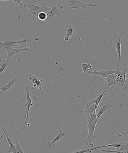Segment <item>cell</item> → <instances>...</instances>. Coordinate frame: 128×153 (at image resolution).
<instances>
[{"instance_id": "obj_1", "label": "cell", "mask_w": 128, "mask_h": 153, "mask_svg": "<svg viewBox=\"0 0 128 153\" xmlns=\"http://www.w3.org/2000/svg\"><path fill=\"white\" fill-rule=\"evenodd\" d=\"M87 119L88 122V134L87 139L85 140L83 144L85 145L84 149H86L87 146L92 147L94 146L93 144L95 140L94 132L97 124L99 119L97 117L96 111L92 115Z\"/></svg>"}, {"instance_id": "obj_2", "label": "cell", "mask_w": 128, "mask_h": 153, "mask_svg": "<svg viewBox=\"0 0 128 153\" xmlns=\"http://www.w3.org/2000/svg\"><path fill=\"white\" fill-rule=\"evenodd\" d=\"M22 5L28 8L29 11L33 16V22L35 23L36 16H38V14L42 12H45L46 11H50L52 7L50 6L45 5L43 3H42V5L38 6L34 5H28V4H24L22 3Z\"/></svg>"}, {"instance_id": "obj_3", "label": "cell", "mask_w": 128, "mask_h": 153, "mask_svg": "<svg viewBox=\"0 0 128 153\" xmlns=\"http://www.w3.org/2000/svg\"><path fill=\"white\" fill-rule=\"evenodd\" d=\"M68 2L69 3L70 5H71V7H70L69 9H74L77 8H88L89 9L92 10L93 11L95 12L99 15L101 16L106 20L108 21L106 18L103 17L98 13L97 11H95V10L92 9L90 8V7H96L97 5L96 4H86L84 2H81L79 0H67Z\"/></svg>"}, {"instance_id": "obj_4", "label": "cell", "mask_w": 128, "mask_h": 153, "mask_svg": "<svg viewBox=\"0 0 128 153\" xmlns=\"http://www.w3.org/2000/svg\"><path fill=\"white\" fill-rule=\"evenodd\" d=\"M25 92H26L27 97V114L26 115V120H25V121L24 125L23 126V128L22 129H20L21 131H23L25 130L26 128V126L27 124L28 120H29V111L30 109L31 106L33 105L32 102V100H31L30 97V86L29 85H25Z\"/></svg>"}, {"instance_id": "obj_5", "label": "cell", "mask_w": 128, "mask_h": 153, "mask_svg": "<svg viewBox=\"0 0 128 153\" xmlns=\"http://www.w3.org/2000/svg\"><path fill=\"white\" fill-rule=\"evenodd\" d=\"M121 35L119 36L116 32L114 33V38L110 39V43L115 45L118 56V63H120L122 61L121 53Z\"/></svg>"}, {"instance_id": "obj_6", "label": "cell", "mask_w": 128, "mask_h": 153, "mask_svg": "<svg viewBox=\"0 0 128 153\" xmlns=\"http://www.w3.org/2000/svg\"><path fill=\"white\" fill-rule=\"evenodd\" d=\"M31 39V41H38L39 39H36L29 38H26L25 39L19 40L18 41L14 42H0V48H1L5 49L6 48H10L15 47L14 46L15 44H20V45H22L24 43H27L28 39Z\"/></svg>"}, {"instance_id": "obj_7", "label": "cell", "mask_w": 128, "mask_h": 153, "mask_svg": "<svg viewBox=\"0 0 128 153\" xmlns=\"http://www.w3.org/2000/svg\"><path fill=\"white\" fill-rule=\"evenodd\" d=\"M128 71V68L124 71L121 72L117 74L116 82L117 85H120L122 88L125 91H126V75Z\"/></svg>"}, {"instance_id": "obj_8", "label": "cell", "mask_w": 128, "mask_h": 153, "mask_svg": "<svg viewBox=\"0 0 128 153\" xmlns=\"http://www.w3.org/2000/svg\"><path fill=\"white\" fill-rule=\"evenodd\" d=\"M16 75L11 81L9 82L8 83L5 85L1 89V91H0V94L2 92L7 91L10 90V88H12L14 86L16 85V84L18 81L19 78H20V73L19 71H17L15 72Z\"/></svg>"}, {"instance_id": "obj_9", "label": "cell", "mask_w": 128, "mask_h": 153, "mask_svg": "<svg viewBox=\"0 0 128 153\" xmlns=\"http://www.w3.org/2000/svg\"><path fill=\"white\" fill-rule=\"evenodd\" d=\"M65 8V6L60 5V4L56 6L52 7L49 13H47L48 17L46 20L47 22H48L52 18L54 17L55 16L57 15H59L61 10Z\"/></svg>"}, {"instance_id": "obj_10", "label": "cell", "mask_w": 128, "mask_h": 153, "mask_svg": "<svg viewBox=\"0 0 128 153\" xmlns=\"http://www.w3.org/2000/svg\"><path fill=\"white\" fill-rule=\"evenodd\" d=\"M28 79L33 84L32 90L33 88L38 87L40 90H42L44 87L43 84V80H40L36 75H29Z\"/></svg>"}, {"instance_id": "obj_11", "label": "cell", "mask_w": 128, "mask_h": 153, "mask_svg": "<svg viewBox=\"0 0 128 153\" xmlns=\"http://www.w3.org/2000/svg\"><path fill=\"white\" fill-rule=\"evenodd\" d=\"M31 48V47H27L25 48L21 49L14 48L12 47L6 48L5 50H6L8 52V56H7V58L4 61V62L8 60H10V59H11V57L15 54L23 51H27Z\"/></svg>"}, {"instance_id": "obj_12", "label": "cell", "mask_w": 128, "mask_h": 153, "mask_svg": "<svg viewBox=\"0 0 128 153\" xmlns=\"http://www.w3.org/2000/svg\"><path fill=\"white\" fill-rule=\"evenodd\" d=\"M118 74L113 73L109 74L108 76L106 77L105 80L108 82V86L107 88L108 89L110 87H111L110 90L114 88L116 85H117L116 83V79L117 78V74Z\"/></svg>"}, {"instance_id": "obj_13", "label": "cell", "mask_w": 128, "mask_h": 153, "mask_svg": "<svg viewBox=\"0 0 128 153\" xmlns=\"http://www.w3.org/2000/svg\"><path fill=\"white\" fill-rule=\"evenodd\" d=\"M120 71L118 70V68L117 70L107 71V70H97L91 71H87L86 73L88 74H93L102 76L104 78H105L110 74L113 73L119 74Z\"/></svg>"}, {"instance_id": "obj_14", "label": "cell", "mask_w": 128, "mask_h": 153, "mask_svg": "<svg viewBox=\"0 0 128 153\" xmlns=\"http://www.w3.org/2000/svg\"><path fill=\"white\" fill-rule=\"evenodd\" d=\"M97 108L96 107V104H94L93 105H92L91 106L89 107L87 109H85V110L81 111L79 113L77 114V115H79L80 114L82 113H84L85 115L84 117H86V118H88L90 116L92 115L95 111H96Z\"/></svg>"}, {"instance_id": "obj_15", "label": "cell", "mask_w": 128, "mask_h": 153, "mask_svg": "<svg viewBox=\"0 0 128 153\" xmlns=\"http://www.w3.org/2000/svg\"><path fill=\"white\" fill-rule=\"evenodd\" d=\"M1 128H2V130L3 131V132H4V134H5V135L7 141H8V145H9L10 153H16L15 145L14 144H13V142H12L11 140L10 139L9 137L8 136V135H7L6 133V132L5 130H4L3 128L2 127V126H1Z\"/></svg>"}, {"instance_id": "obj_16", "label": "cell", "mask_w": 128, "mask_h": 153, "mask_svg": "<svg viewBox=\"0 0 128 153\" xmlns=\"http://www.w3.org/2000/svg\"><path fill=\"white\" fill-rule=\"evenodd\" d=\"M113 102L112 100L110 101V102H107L106 104H105L102 108H101L99 112L97 113V114H96L97 117L99 119L101 117V116L107 110V109H109V108H112L114 107V106L112 105H110V104L112 103Z\"/></svg>"}, {"instance_id": "obj_17", "label": "cell", "mask_w": 128, "mask_h": 153, "mask_svg": "<svg viewBox=\"0 0 128 153\" xmlns=\"http://www.w3.org/2000/svg\"><path fill=\"white\" fill-rule=\"evenodd\" d=\"M74 28L72 25H70L66 30V35L64 38V40L68 41L71 37L73 36Z\"/></svg>"}, {"instance_id": "obj_18", "label": "cell", "mask_w": 128, "mask_h": 153, "mask_svg": "<svg viewBox=\"0 0 128 153\" xmlns=\"http://www.w3.org/2000/svg\"><path fill=\"white\" fill-rule=\"evenodd\" d=\"M60 133L59 134L57 135V136H56V137L52 141L51 143H48V147L49 148H50V146H51V145L52 144L55 143V142H57V141H59L60 140L61 138H62L63 137L65 136V133H64L63 131H62V130H60Z\"/></svg>"}, {"instance_id": "obj_19", "label": "cell", "mask_w": 128, "mask_h": 153, "mask_svg": "<svg viewBox=\"0 0 128 153\" xmlns=\"http://www.w3.org/2000/svg\"><path fill=\"white\" fill-rule=\"evenodd\" d=\"M11 61V59H10V60H7L6 61L3 62L1 66H0V74L4 72L5 68L10 64Z\"/></svg>"}, {"instance_id": "obj_20", "label": "cell", "mask_w": 128, "mask_h": 153, "mask_svg": "<svg viewBox=\"0 0 128 153\" xmlns=\"http://www.w3.org/2000/svg\"><path fill=\"white\" fill-rule=\"evenodd\" d=\"M81 64L82 66V71L85 73L89 71V69L92 68V65L90 64L81 63Z\"/></svg>"}, {"instance_id": "obj_21", "label": "cell", "mask_w": 128, "mask_h": 153, "mask_svg": "<svg viewBox=\"0 0 128 153\" xmlns=\"http://www.w3.org/2000/svg\"><path fill=\"white\" fill-rule=\"evenodd\" d=\"M118 150L123 153H128V142L123 144Z\"/></svg>"}, {"instance_id": "obj_22", "label": "cell", "mask_w": 128, "mask_h": 153, "mask_svg": "<svg viewBox=\"0 0 128 153\" xmlns=\"http://www.w3.org/2000/svg\"><path fill=\"white\" fill-rule=\"evenodd\" d=\"M108 89V88H106L100 95H99L97 97L95 98H96V103L95 104H96V106L97 108L99 106V103H100L101 100H102L104 94H105V92Z\"/></svg>"}, {"instance_id": "obj_23", "label": "cell", "mask_w": 128, "mask_h": 153, "mask_svg": "<svg viewBox=\"0 0 128 153\" xmlns=\"http://www.w3.org/2000/svg\"><path fill=\"white\" fill-rule=\"evenodd\" d=\"M12 136L14 137L16 141V144L15 145L16 149V153H24V152L23 151V150L22 149L21 147L19 145L18 142V140L17 139H16V137L14 136V135H12Z\"/></svg>"}, {"instance_id": "obj_24", "label": "cell", "mask_w": 128, "mask_h": 153, "mask_svg": "<svg viewBox=\"0 0 128 153\" xmlns=\"http://www.w3.org/2000/svg\"><path fill=\"white\" fill-rule=\"evenodd\" d=\"M37 16H38L39 20L41 21H44L47 20L48 17L47 13L45 12H42L40 13Z\"/></svg>"}, {"instance_id": "obj_25", "label": "cell", "mask_w": 128, "mask_h": 153, "mask_svg": "<svg viewBox=\"0 0 128 153\" xmlns=\"http://www.w3.org/2000/svg\"><path fill=\"white\" fill-rule=\"evenodd\" d=\"M107 148H108V150H101V151H97L96 152H111V153H123L119 151L118 150H117V151H113V150H110L109 148V147H107Z\"/></svg>"}, {"instance_id": "obj_26", "label": "cell", "mask_w": 128, "mask_h": 153, "mask_svg": "<svg viewBox=\"0 0 128 153\" xmlns=\"http://www.w3.org/2000/svg\"><path fill=\"white\" fill-rule=\"evenodd\" d=\"M11 2L16 3L20 4L21 5L22 3H23V1L22 0H11Z\"/></svg>"}, {"instance_id": "obj_27", "label": "cell", "mask_w": 128, "mask_h": 153, "mask_svg": "<svg viewBox=\"0 0 128 153\" xmlns=\"http://www.w3.org/2000/svg\"><path fill=\"white\" fill-rule=\"evenodd\" d=\"M3 139V136H0V141H1V140H2Z\"/></svg>"}, {"instance_id": "obj_28", "label": "cell", "mask_w": 128, "mask_h": 153, "mask_svg": "<svg viewBox=\"0 0 128 153\" xmlns=\"http://www.w3.org/2000/svg\"><path fill=\"white\" fill-rule=\"evenodd\" d=\"M0 1H1V2H2V1H11V0H0Z\"/></svg>"}, {"instance_id": "obj_29", "label": "cell", "mask_w": 128, "mask_h": 153, "mask_svg": "<svg viewBox=\"0 0 128 153\" xmlns=\"http://www.w3.org/2000/svg\"><path fill=\"white\" fill-rule=\"evenodd\" d=\"M126 91H127V93H128V90L127 88H126Z\"/></svg>"}]
</instances>
